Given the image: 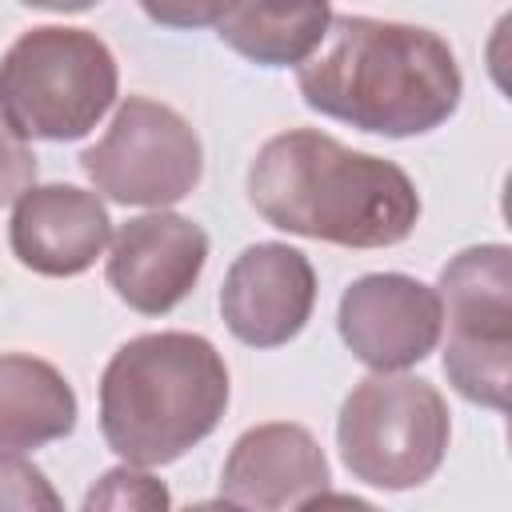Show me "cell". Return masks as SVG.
<instances>
[{
  "label": "cell",
  "instance_id": "obj_1",
  "mask_svg": "<svg viewBox=\"0 0 512 512\" xmlns=\"http://www.w3.org/2000/svg\"><path fill=\"white\" fill-rule=\"evenodd\" d=\"M304 104L372 136L408 140L440 128L464 96L448 40L420 24L332 16L320 48L296 64Z\"/></svg>",
  "mask_w": 512,
  "mask_h": 512
},
{
  "label": "cell",
  "instance_id": "obj_2",
  "mask_svg": "<svg viewBox=\"0 0 512 512\" xmlns=\"http://www.w3.org/2000/svg\"><path fill=\"white\" fill-rule=\"evenodd\" d=\"M248 200L272 228L340 248H392L420 220V192L400 164L316 128H288L260 144Z\"/></svg>",
  "mask_w": 512,
  "mask_h": 512
},
{
  "label": "cell",
  "instance_id": "obj_3",
  "mask_svg": "<svg viewBox=\"0 0 512 512\" xmlns=\"http://www.w3.org/2000/svg\"><path fill=\"white\" fill-rule=\"evenodd\" d=\"M228 392V364L208 336H132L112 352L100 376L104 444L124 464H172L216 432L228 408Z\"/></svg>",
  "mask_w": 512,
  "mask_h": 512
},
{
  "label": "cell",
  "instance_id": "obj_4",
  "mask_svg": "<svg viewBox=\"0 0 512 512\" xmlns=\"http://www.w3.org/2000/svg\"><path fill=\"white\" fill-rule=\"evenodd\" d=\"M120 92L112 48L68 24L20 32L0 56V116L24 140L68 144L88 136Z\"/></svg>",
  "mask_w": 512,
  "mask_h": 512
},
{
  "label": "cell",
  "instance_id": "obj_5",
  "mask_svg": "<svg viewBox=\"0 0 512 512\" xmlns=\"http://www.w3.org/2000/svg\"><path fill=\"white\" fill-rule=\"evenodd\" d=\"M452 416L432 380L372 372L352 384L336 416V448L352 480L384 492L420 488L444 464Z\"/></svg>",
  "mask_w": 512,
  "mask_h": 512
},
{
  "label": "cell",
  "instance_id": "obj_6",
  "mask_svg": "<svg viewBox=\"0 0 512 512\" xmlns=\"http://www.w3.org/2000/svg\"><path fill=\"white\" fill-rule=\"evenodd\" d=\"M448 384L480 408L504 412L512 384V248L472 244L436 280Z\"/></svg>",
  "mask_w": 512,
  "mask_h": 512
},
{
  "label": "cell",
  "instance_id": "obj_7",
  "mask_svg": "<svg viewBox=\"0 0 512 512\" xmlns=\"http://www.w3.org/2000/svg\"><path fill=\"white\" fill-rule=\"evenodd\" d=\"M92 188L124 208H168L192 196L204 176L196 128L152 96H128L108 132L80 152Z\"/></svg>",
  "mask_w": 512,
  "mask_h": 512
},
{
  "label": "cell",
  "instance_id": "obj_8",
  "mask_svg": "<svg viewBox=\"0 0 512 512\" xmlns=\"http://www.w3.org/2000/svg\"><path fill=\"white\" fill-rule=\"evenodd\" d=\"M336 328L348 352L372 372H404L440 344V296L404 272H364L344 288Z\"/></svg>",
  "mask_w": 512,
  "mask_h": 512
},
{
  "label": "cell",
  "instance_id": "obj_9",
  "mask_svg": "<svg viewBox=\"0 0 512 512\" xmlns=\"http://www.w3.org/2000/svg\"><path fill=\"white\" fill-rule=\"evenodd\" d=\"M208 264V232L180 216L152 208L120 224L108 240V284L140 316L172 312Z\"/></svg>",
  "mask_w": 512,
  "mask_h": 512
},
{
  "label": "cell",
  "instance_id": "obj_10",
  "mask_svg": "<svg viewBox=\"0 0 512 512\" xmlns=\"http://www.w3.org/2000/svg\"><path fill=\"white\" fill-rule=\"evenodd\" d=\"M316 308V268L292 244H248L220 284V316L248 348H280Z\"/></svg>",
  "mask_w": 512,
  "mask_h": 512
},
{
  "label": "cell",
  "instance_id": "obj_11",
  "mask_svg": "<svg viewBox=\"0 0 512 512\" xmlns=\"http://www.w3.org/2000/svg\"><path fill=\"white\" fill-rule=\"evenodd\" d=\"M112 240V216L100 192L76 184H32L16 196L8 220L12 256L36 276H80Z\"/></svg>",
  "mask_w": 512,
  "mask_h": 512
},
{
  "label": "cell",
  "instance_id": "obj_12",
  "mask_svg": "<svg viewBox=\"0 0 512 512\" xmlns=\"http://www.w3.org/2000/svg\"><path fill=\"white\" fill-rule=\"evenodd\" d=\"M328 460L304 424L268 420L248 428L220 472V504L248 512L312 508L328 492Z\"/></svg>",
  "mask_w": 512,
  "mask_h": 512
},
{
  "label": "cell",
  "instance_id": "obj_13",
  "mask_svg": "<svg viewBox=\"0 0 512 512\" xmlns=\"http://www.w3.org/2000/svg\"><path fill=\"white\" fill-rule=\"evenodd\" d=\"M80 404L64 372L28 352H0V452H32L76 428Z\"/></svg>",
  "mask_w": 512,
  "mask_h": 512
},
{
  "label": "cell",
  "instance_id": "obj_14",
  "mask_svg": "<svg viewBox=\"0 0 512 512\" xmlns=\"http://www.w3.org/2000/svg\"><path fill=\"white\" fill-rule=\"evenodd\" d=\"M328 24L332 0H232L216 36L260 68H296L320 48Z\"/></svg>",
  "mask_w": 512,
  "mask_h": 512
},
{
  "label": "cell",
  "instance_id": "obj_15",
  "mask_svg": "<svg viewBox=\"0 0 512 512\" xmlns=\"http://www.w3.org/2000/svg\"><path fill=\"white\" fill-rule=\"evenodd\" d=\"M172 504L168 488L140 464H120V468H108L84 496V512H96V508H112V512H164Z\"/></svg>",
  "mask_w": 512,
  "mask_h": 512
},
{
  "label": "cell",
  "instance_id": "obj_16",
  "mask_svg": "<svg viewBox=\"0 0 512 512\" xmlns=\"http://www.w3.org/2000/svg\"><path fill=\"white\" fill-rule=\"evenodd\" d=\"M0 508L12 512H56L60 492L48 484V476L24 460V452H0Z\"/></svg>",
  "mask_w": 512,
  "mask_h": 512
},
{
  "label": "cell",
  "instance_id": "obj_17",
  "mask_svg": "<svg viewBox=\"0 0 512 512\" xmlns=\"http://www.w3.org/2000/svg\"><path fill=\"white\" fill-rule=\"evenodd\" d=\"M32 184H36V152L0 116V208L16 204V196L24 188H32Z\"/></svg>",
  "mask_w": 512,
  "mask_h": 512
},
{
  "label": "cell",
  "instance_id": "obj_18",
  "mask_svg": "<svg viewBox=\"0 0 512 512\" xmlns=\"http://www.w3.org/2000/svg\"><path fill=\"white\" fill-rule=\"evenodd\" d=\"M144 8V16L160 28H176V32H192V28H208L216 24L232 0H136Z\"/></svg>",
  "mask_w": 512,
  "mask_h": 512
},
{
  "label": "cell",
  "instance_id": "obj_19",
  "mask_svg": "<svg viewBox=\"0 0 512 512\" xmlns=\"http://www.w3.org/2000/svg\"><path fill=\"white\" fill-rule=\"evenodd\" d=\"M24 8H40V12H88V8H96L100 0H20Z\"/></svg>",
  "mask_w": 512,
  "mask_h": 512
}]
</instances>
